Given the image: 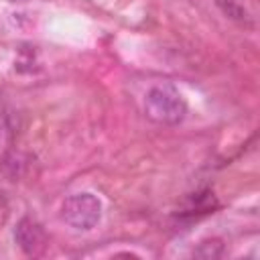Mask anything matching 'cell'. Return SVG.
Listing matches in <instances>:
<instances>
[{
  "label": "cell",
  "instance_id": "7a4b0ae2",
  "mask_svg": "<svg viewBox=\"0 0 260 260\" xmlns=\"http://www.w3.org/2000/svg\"><path fill=\"white\" fill-rule=\"evenodd\" d=\"M61 217L67 225L87 232L95 228L102 219V201L93 193L69 195L61 205Z\"/></svg>",
  "mask_w": 260,
  "mask_h": 260
},
{
  "label": "cell",
  "instance_id": "6da1fadb",
  "mask_svg": "<svg viewBox=\"0 0 260 260\" xmlns=\"http://www.w3.org/2000/svg\"><path fill=\"white\" fill-rule=\"evenodd\" d=\"M144 114L156 124L177 126L187 114V102L173 85H154L146 91Z\"/></svg>",
  "mask_w": 260,
  "mask_h": 260
},
{
  "label": "cell",
  "instance_id": "5b68a950",
  "mask_svg": "<svg viewBox=\"0 0 260 260\" xmlns=\"http://www.w3.org/2000/svg\"><path fill=\"white\" fill-rule=\"evenodd\" d=\"M6 219H8V203H6V199L0 195V228L6 223Z\"/></svg>",
  "mask_w": 260,
  "mask_h": 260
},
{
  "label": "cell",
  "instance_id": "3957f363",
  "mask_svg": "<svg viewBox=\"0 0 260 260\" xmlns=\"http://www.w3.org/2000/svg\"><path fill=\"white\" fill-rule=\"evenodd\" d=\"M14 240L18 244V248L28 256H39L47 248V234H45L43 225L30 217H22L16 223Z\"/></svg>",
  "mask_w": 260,
  "mask_h": 260
},
{
  "label": "cell",
  "instance_id": "277c9868",
  "mask_svg": "<svg viewBox=\"0 0 260 260\" xmlns=\"http://www.w3.org/2000/svg\"><path fill=\"white\" fill-rule=\"evenodd\" d=\"M217 4L221 6V10L230 16V18H234V20H240V22H252V14H250V10L246 8V2H242V0H217Z\"/></svg>",
  "mask_w": 260,
  "mask_h": 260
}]
</instances>
